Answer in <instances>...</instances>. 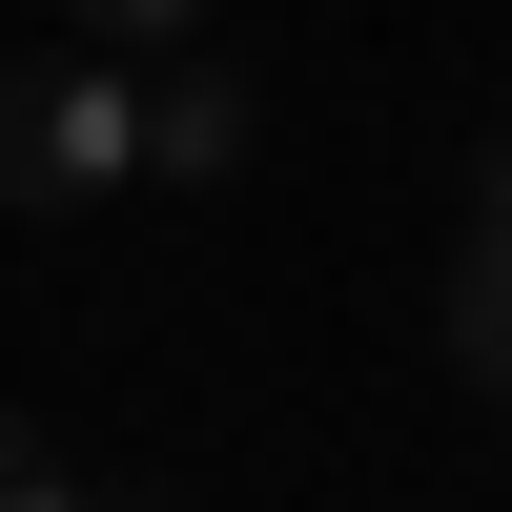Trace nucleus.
Here are the masks:
<instances>
[{"label": "nucleus", "mask_w": 512, "mask_h": 512, "mask_svg": "<svg viewBox=\"0 0 512 512\" xmlns=\"http://www.w3.org/2000/svg\"><path fill=\"white\" fill-rule=\"evenodd\" d=\"M144 185V62L123 41H62V62H0V205L21 226H82V205Z\"/></svg>", "instance_id": "nucleus-1"}, {"label": "nucleus", "mask_w": 512, "mask_h": 512, "mask_svg": "<svg viewBox=\"0 0 512 512\" xmlns=\"http://www.w3.org/2000/svg\"><path fill=\"white\" fill-rule=\"evenodd\" d=\"M246 123H267V103H246V62L164 41V62H144V185H226V164H246Z\"/></svg>", "instance_id": "nucleus-2"}, {"label": "nucleus", "mask_w": 512, "mask_h": 512, "mask_svg": "<svg viewBox=\"0 0 512 512\" xmlns=\"http://www.w3.org/2000/svg\"><path fill=\"white\" fill-rule=\"evenodd\" d=\"M451 369L512 410V226H472V246H451Z\"/></svg>", "instance_id": "nucleus-3"}, {"label": "nucleus", "mask_w": 512, "mask_h": 512, "mask_svg": "<svg viewBox=\"0 0 512 512\" xmlns=\"http://www.w3.org/2000/svg\"><path fill=\"white\" fill-rule=\"evenodd\" d=\"M82 41H123V62H164V41H205V0H62Z\"/></svg>", "instance_id": "nucleus-4"}, {"label": "nucleus", "mask_w": 512, "mask_h": 512, "mask_svg": "<svg viewBox=\"0 0 512 512\" xmlns=\"http://www.w3.org/2000/svg\"><path fill=\"white\" fill-rule=\"evenodd\" d=\"M0 512H82V492H62V451H41L21 410H0Z\"/></svg>", "instance_id": "nucleus-5"}, {"label": "nucleus", "mask_w": 512, "mask_h": 512, "mask_svg": "<svg viewBox=\"0 0 512 512\" xmlns=\"http://www.w3.org/2000/svg\"><path fill=\"white\" fill-rule=\"evenodd\" d=\"M472 226H512V123H492V144H472Z\"/></svg>", "instance_id": "nucleus-6"}, {"label": "nucleus", "mask_w": 512, "mask_h": 512, "mask_svg": "<svg viewBox=\"0 0 512 512\" xmlns=\"http://www.w3.org/2000/svg\"><path fill=\"white\" fill-rule=\"evenodd\" d=\"M103 512H144V492H103Z\"/></svg>", "instance_id": "nucleus-7"}]
</instances>
